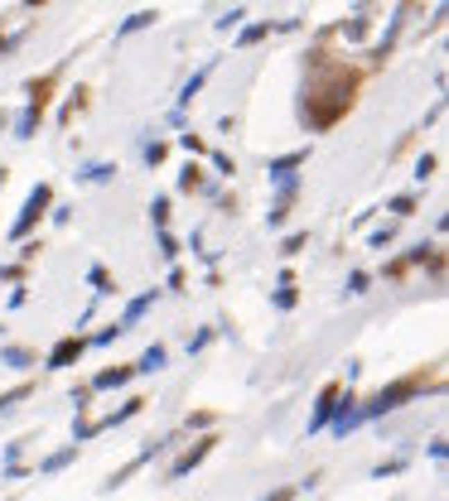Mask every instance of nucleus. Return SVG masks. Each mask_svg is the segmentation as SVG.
I'll use <instances>...</instances> for the list:
<instances>
[{
    "mask_svg": "<svg viewBox=\"0 0 449 501\" xmlns=\"http://www.w3.org/2000/svg\"><path fill=\"white\" fill-rule=\"evenodd\" d=\"M208 78H213V63H203V68H198V73H194V78H189V82H184V92H179V106H189V101L198 97V92H203V82H208Z\"/></svg>",
    "mask_w": 449,
    "mask_h": 501,
    "instance_id": "11",
    "label": "nucleus"
},
{
    "mask_svg": "<svg viewBox=\"0 0 449 501\" xmlns=\"http://www.w3.org/2000/svg\"><path fill=\"white\" fill-rule=\"evenodd\" d=\"M49 207H53V188H49V184H34L29 198H24V207H19V217H15V227H10V241H24V236L34 231V222H39Z\"/></svg>",
    "mask_w": 449,
    "mask_h": 501,
    "instance_id": "3",
    "label": "nucleus"
},
{
    "mask_svg": "<svg viewBox=\"0 0 449 501\" xmlns=\"http://www.w3.org/2000/svg\"><path fill=\"white\" fill-rule=\"evenodd\" d=\"M160 256H164V261H179V241H174L164 227H160Z\"/></svg>",
    "mask_w": 449,
    "mask_h": 501,
    "instance_id": "29",
    "label": "nucleus"
},
{
    "mask_svg": "<svg viewBox=\"0 0 449 501\" xmlns=\"http://www.w3.org/2000/svg\"><path fill=\"white\" fill-rule=\"evenodd\" d=\"M387 212H396V217H411V212H416V198H411V193H401V198L387 202Z\"/></svg>",
    "mask_w": 449,
    "mask_h": 501,
    "instance_id": "26",
    "label": "nucleus"
},
{
    "mask_svg": "<svg viewBox=\"0 0 449 501\" xmlns=\"http://www.w3.org/2000/svg\"><path fill=\"white\" fill-rule=\"evenodd\" d=\"M0 125H5V111H0Z\"/></svg>",
    "mask_w": 449,
    "mask_h": 501,
    "instance_id": "42",
    "label": "nucleus"
},
{
    "mask_svg": "<svg viewBox=\"0 0 449 501\" xmlns=\"http://www.w3.org/2000/svg\"><path fill=\"white\" fill-rule=\"evenodd\" d=\"M305 164H310V150H290V155L271 159V164H266V174H271V184H280V179H290L295 169H305Z\"/></svg>",
    "mask_w": 449,
    "mask_h": 501,
    "instance_id": "6",
    "label": "nucleus"
},
{
    "mask_svg": "<svg viewBox=\"0 0 449 501\" xmlns=\"http://www.w3.org/2000/svg\"><path fill=\"white\" fill-rule=\"evenodd\" d=\"M305 241H310V231H290L280 251H285V256H300V251H305Z\"/></svg>",
    "mask_w": 449,
    "mask_h": 501,
    "instance_id": "28",
    "label": "nucleus"
},
{
    "mask_svg": "<svg viewBox=\"0 0 449 501\" xmlns=\"http://www.w3.org/2000/svg\"><path fill=\"white\" fill-rule=\"evenodd\" d=\"M367 29H372V19H343V24H338V34H343L348 44H362Z\"/></svg>",
    "mask_w": 449,
    "mask_h": 501,
    "instance_id": "16",
    "label": "nucleus"
},
{
    "mask_svg": "<svg viewBox=\"0 0 449 501\" xmlns=\"http://www.w3.org/2000/svg\"><path fill=\"white\" fill-rule=\"evenodd\" d=\"M266 34H271V24H246V29L237 34V44H242V49H251V44H261Z\"/></svg>",
    "mask_w": 449,
    "mask_h": 501,
    "instance_id": "21",
    "label": "nucleus"
},
{
    "mask_svg": "<svg viewBox=\"0 0 449 501\" xmlns=\"http://www.w3.org/2000/svg\"><path fill=\"white\" fill-rule=\"evenodd\" d=\"M295 304H300V290H295V275L285 270V275H280V290H276V308H285V313H290Z\"/></svg>",
    "mask_w": 449,
    "mask_h": 501,
    "instance_id": "12",
    "label": "nucleus"
},
{
    "mask_svg": "<svg viewBox=\"0 0 449 501\" xmlns=\"http://www.w3.org/2000/svg\"><path fill=\"white\" fill-rule=\"evenodd\" d=\"M179 145H184L189 155H208V145H203V135H194V130H184V135H179Z\"/></svg>",
    "mask_w": 449,
    "mask_h": 501,
    "instance_id": "27",
    "label": "nucleus"
},
{
    "mask_svg": "<svg viewBox=\"0 0 449 501\" xmlns=\"http://www.w3.org/2000/svg\"><path fill=\"white\" fill-rule=\"evenodd\" d=\"M150 222H155V227H169V193H155V202H150Z\"/></svg>",
    "mask_w": 449,
    "mask_h": 501,
    "instance_id": "20",
    "label": "nucleus"
},
{
    "mask_svg": "<svg viewBox=\"0 0 449 501\" xmlns=\"http://www.w3.org/2000/svg\"><path fill=\"white\" fill-rule=\"evenodd\" d=\"M0 362L24 371V367H34V352H29V347H5V352H0Z\"/></svg>",
    "mask_w": 449,
    "mask_h": 501,
    "instance_id": "18",
    "label": "nucleus"
},
{
    "mask_svg": "<svg viewBox=\"0 0 449 501\" xmlns=\"http://www.w3.org/2000/svg\"><path fill=\"white\" fill-rule=\"evenodd\" d=\"M5 179H10V169H5V164H0V188H5Z\"/></svg>",
    "mask_w": 449,
    "mask_h": 501,
    "instance_id": "40",
    "label": "nucleus"
},
{
    "mask_svg": "<svg viewBox=\"0 0 449 501\" xmlns=\"http://www.w3.org/2000/svg\"><path fill=\"white\" fill-rule=\"evenodd\" d=\"M208 342H213V328H203V333H198V337H194V342H189V352H203V347H208Z\"/></svg>",
    "mask_w": 449,
    "mask_h": 501,
    "instance_id": "37",
    "label": "nucleus"
},
{
    "mask_svg": "<svg viewBox=\"0 0 449 501\" xmlns=\"http://www.w3.org/2000/svg\"><path fill=\"white\" fill-rule=\"evenodd\" d=\"M164 362H169V352H164V347L155 342V347H145V352H140V362H135V371H145V376H150V371H160Z\"/></svg>",
    "mask_w": 449,
    "mask_h": 501,
    "instance_id": "14",
    "label": "nucleus"
},
{
    "mask_svg": "<svg viewBox=\"0 0 449 501\" xmlns=\"http://www.w3.org/2000/svg\"><path fill=\"white\" fill-rule=\"evenodd\" d=\"M164 159H169V140H155V145H145V164H150V169H160Z\"/></svg>",
    "mask_w": 449,
    "mask_h": 501,
    "instance_id": "22",
    "label": "nucleus"
},
{
    "mask_svg": "<svg viewBox=\"0 0 449 501\" xmlns=\"http://www.w3.org/2000/svg\"><path fill=\"white\" fill-rule=\"evenodd\" d=\"M179 188H184V193H194V188H203V169H198V164H189V169L179 174Z\"/></svg>",
    "mask_w": 449,
    "mask_h": 501,
    "instance_id": "24",
    "label": "nucleus"
},
{
    "mask_svg": "<svg viewBox=\"0 0 449 501\" xmlns=\"http://www.w3.org/2000/svg\"><path fill=\"white\" fill-rule=\"evenodd\" d=\"M213 443H218L213 434H208V439H198V443H194V448H189V453H184V458H179L174 468H169V477H174V482H179V477H189V473H194V468H198V463H203V458L213 453Z\"/></svg>",
    "mask_w": 449,
    "mask_h": 501,
    "instance_id": "5",
    "label": "nucleus"
},
{
    "mask_svg": "<svg viewBox=\"0 0 449 501\" xmlns=\"http://www.w3.org/2000/svg\"><path fill=\"white\" fill-rule=\"evenodd\" d=\"M107 179H116V164H87L83 169V184H107Z\"/></svg>",
    "mask_w": 449,
    "mask_h": 501,
    "instance_id": "19",
    "label": "nucleus"
},
{
    "mask_svg": "<svg viewBox=\"0 0 449 501\" xmlns=\"http://www.w3.org/2000/svg\"><path fill=\"white\" fill-rule=\"evenodd\" d=\"M213 169H218V174H237V164H232V155H223V150L213 155Z\"/></svg>",
    "mask_w": 449,
    "mask_h": 501,
    "instance_id": "34",
    "label": "nucleus"
},
{
    "mask_svg": "<svg viewBox=\"0 0 449 501\" xmlns=\"http://www.w3.org/2000/svg\"><path fill=\"white\" fill-rule=\"evenodd\" d=\"M53 82H58L53 73H44V78H34V82L24 87V92H29V106H39V111H49V97H53Z\"/></svg>",
    "mask_w": 449,
    "mask_h": 501,
    "instance_id": "8",
    "label": "nucleus"
},
{
    "mask_svg": "<svg viewBox=\"0 0 449 501\" xmlns=\"http://www.w3.org/2000/svg\"><path fill=\"white\" fill-rule=\"evenodd\" d=\"M155 19H160L155 10H135L130 19H121V24H116V39H130V34H140V29H150Z\"/></svg>",
    "mask_w": 449,
    "mask_h": 501,
    "instance_id": "9",
    "label": "nucleus"
},
{
    "mask_svg": "<svg viewBox=\"0 0 449 501\" xmlns=\"http://www.w3.org/2000/svg\"><path fill=\"white\" fill-rule=\"evenodd\" d=\"M391 236H396V227H377V231H372V236H367V241H372V246H377V251H382V246H387V241H391Z\"/></svg>",
    "mask_w": 449,
    "mask_h": 501,
    "instance_id": "33",
    "label": "nucleus"
},
{
    "mask_svg": "<svg viewBox=\"0 0 449 501\" xmlns=\"http://www.w3.org/2000/svg\"><path fill=\"white\" fill-rule=\"evenodd\" d=\"M155 295H160V290H150V295H140V299H130V308H126V318H121V323H126V328H130V323H140V318H145V308L155 304Z\"/></svg>",
    "mask_w": 449,
    "mask_h": 501,
    "instance_id": "17",
    "label": "nucleus"
},
{
    "mask_svg": "<svg viewBox=\"0 0 449 501\" xmlns=\"http://www.w3.org/2000/svg\"><path fill=\"white\" fill-rule=\"evenodd\" d=\"M184 285H189V275H184L179 265H174V270H169V290H184Z\"/></svg>",
    "mask_w": 449,
    "mask_h": 501,
    "instance_id": "38",
    "label": "nucleus"
},
{
    "mask_svg": "<svg viewBox=\"0 0 449 501\" xmlns=\"http://www.w3.org/2000/svg\"><path fill=\"white\" fill-rule=\"evenodd\" d=\"M39 121H44V111H39V106H24V116L15 121V140H29V135L39 130Z\"/></svg>",
    "mask_w": 449,
    "mask_h": 501,
    "instance_id": "13",
    "label": "nucleus"
},
{
    "mask_svg": "<svg viewBox=\"0 0 449 501\" xmlns=\"http://www.w3.org/2000/svg\"><path fill=\"white\" fill-rule=\"evenodd\" d=\"M78 458V443H68V448H58V453H49L44 463H39V473H63L68 463Z\"/></svg>",
    "mask_w": 449,
    "mask_h": 501,
    "instance_id": "15",
    "label": "nucleus"
},
{
    "mask_svg": "<svg viewBox=\"0 0 449 501\" xmlns=\"http://www.w3.org/2000/svg\"><path fill=\"white\" fill-rule=\"evenodd\" d=\"M24 5H44V0H24Z\"/></svg>",
    "mask_w": 449,
    "mask_h": 501,
    "instance_id": "41",
    "label": "nucleus"
},
{
    "mask_svg": "<svg viewBox=\"0 0 449 501\" xmlns=\"http://www.w3.org/2000/svg\"><path fill=\"white\" fill-rule=\"evenodd\" d=\"M87 280H92V290H97V295H116L112 275H107V270H102V265H92V270H87Z\"/></svg>",
    "mask_w": 449,
    "mask_h": 501,
    "instance_id": "23",
    "label": "nucleus"
},
{
    "mask_svg": "<svg viewBox=\"0 0 449 501\" xmlns=\"http://www.w3.org/2000/svg\"><path fill=\"white\" fill-rule=\"evenodd\" d=\"M130 376H135V367H107V371H97L92 391H112V386H126Z\"/></svg>",
    "mask_w": 449,
    "mask_h": 501,
    "instance_id": "10",
    "label": "nucleus"
},
{
    "mask_svg": "<svg viewBox=\"0 0 449 501\" xmlns=\"http://www.w3.org/2000/svg\"><path fill=\"white\" fill-rule=\"evenodd\" d=\"M435 164H440V159H435V155H421V159H416V179H421V184H425V179H430V174H435Z\"/></svg>",
    "mask_w": 449,
    "mask_h": 501,
    "instance_id": "31",
    "label": "nucleus"
},
{
    "mask_svg": "<svg viewBox=\"0 0 449 501\" xmlns=\"http://www.w3.org/2000/svg\"><path fill=\"white\" fill-rule=\"evenodd\" d=\"M24 396H29V386H15V391H5V396H0V410H5V405H15V401H24Z\"/></svg>",
    "mask_w": 449,
    "mask_h": 501,
    "instance_id": "35",
    "label": "nucleus"
},
{
    "mask_svg": "<svg viewBox=\"0 0 449 501\" xmlns=\"http://www.w3.org/2000/svg\"><path fill=\"white\" fill-rule=\"evenodd\" d=\"M242 19H246V10H227L223 19H218V29H223V34H227V29H237Z\"/></svg>",
    "mask_w": 449,
    "mask_h": 501,
    "instance_id": "32",
    "label": "nucleus"
},
{
    "mask_svg": "<svg viewBox=\"0 0 449 501\" xmlns=\"http://www.w3.org/2000/svg\"><path fill=\"white\" fill-rule=\"evenodd\" d=\"M357 87H362V73H357L353 63H334L324 49H314V53H310V78H305V92H300V97H305L300 101L305 125H310V130L338 125V121L353 111Z\"/></svg>",
    "mask_w": 449,
    "mask_h": 501,
    "instance_id": "1",
    "label": "nucleus"
},
{
    "mask_svg": "<svg viewBox=\"0 0 449 501\" xmlns=\"http://www.w3.org/2000/svg\"><path fill=\"white\" fill-rule=\"evenodd\" d=\"M10 49H15V39H0V58H5V53H10Z\"/></svg>",
    "mask_w": 449,
    "mask_h": 501,
    "instance_id": "39",
    "label": "nucleus"
},
{
    "mask_svg": "<svg viewBox=\"0 0 449 501\" xmlns=\"http://www.w3.org/2000/svg\"><path fill=\"white\" fill-rule=\"evenodd\" d=\"M338 391H343V386H338V381H329V386H324V391H319V405H314V419H310V434H314V429H324V424H329V414H334V401H338Z\"/></svg>",
    "mask_w": 449,
    "mask_h": 501,
    "instance_id": "7",
    "label": "nucleus"
},
{
    "mask_svg": "<svg viewBox=\"0 0 449 501\" xmlns=\"http://www.w3.org/2000/svg\"><path fill=\"white\" fill-rule=\"evenodd\" d=\"M121 333H126V323H112V328H102V333L92 337V347H112V342L121 337Z\"/></svg>",
    "mask_w": 449,
    "mask_h": 501,
    "instance_id": "25",
    "label": "nucleus"
},
{
    "mask_svg": "<svg viewBox=\"0 0 449 501\" xmlns=\"http://www.w3.org/2000/svg\"><path fill=\"white\" fill-rule=\"evenodd\" d=\"M367 285H372L367 270H353V275H348V295H367Z\"/></svg>",
    "mask_w": 449,
    "mask_h": 501,
    "instance_id": "30",
    "label": "nucleus"
},
{
    "mask_svg": "<svg viewBox=\"0 0 449 501\" xmlns=\"http://www.w3.org/2000/svg\"><path fill=\"white\" fill-rule=\"evenodd\" d=\"M34 256H39V241H19V261H24V265H29V261H34Z\"/></svg>",
    "mask_w": 449,
    "mask_h": 501,
    "instance_id": "36",
    "label": "nucleus"
},
{
    "mask_svg": "<svg viewBox=\"0 0 449 501\" xmlns=\"http://www.w3.org/2000/svg\"><path fill=\"white\" fill-rule=\"evenodd\" d=\"M83 352H87V337L68 333V337H58V342H53V352L44 357V367H49V371H63V367H73Z\"/></svg>",
    "mask_w": 449,
    "mask_h": 501,
    "instance_id": "4",
    "label": "nucleus"
},
{
    "mask_svg": "<svg viewBox=\"0 0 449 501\" xmlns=\"http://www.w3.org/2000/svg\"><path fill=\"white\" fill-rule=\"evenodd\" d=\"M421 391H425V371H416V376H401V381H391V386H382V391H377L372 401L362 405L357 414H362V419H382L387 410H401L406 401H416Z\"/></svg>",
    "mask_w": 449,
    "mask_h": 501,
    "instance_id": "2",
    "label": "nucleus"
}]
</instances>
